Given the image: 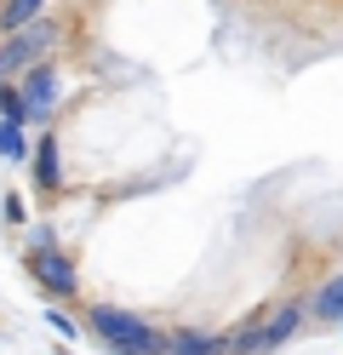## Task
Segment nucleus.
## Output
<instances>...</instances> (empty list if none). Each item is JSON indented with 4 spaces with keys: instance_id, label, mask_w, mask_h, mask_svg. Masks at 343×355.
<instances>
[{
    "instance_id": "20e7f679",
    "label": "nucleus",
    "mask_w": 343,
    "mask_h": 355,
    "mask_svg": "<svg viewBox=\"0 0 343 355\" xmlns=\"http://www.w3.org/2000/svg\"><path fill=\"white\" fill-rule=\"evenodd\" d=\"M58 46V24L52 17H35V24H23L6 35V46H0V75H23L29 63H46Z\"/></svg>"
},
{
    "instance_id": "423d86ee",
    "label": "nucleus",
    "mask_w": 343,
    "mask_h": 355,
    "mask_svg": "<svg viewBox=\"0 0 343 355\" xmlns=\"http://www.w3.org/2000/svg\"><path fill=\"white\" fill-rule=\"evenodd\" d=\"M29 155H35V189H40V195H58V184H63V166H58V138H52V132H40Z\"/></svg>"
},
{
    "instance_id": "f257e3e1",
    "label": "nucleus",
    "mask_w": 343,
    "mask_h": 355,
    "mask_svg": "<svg viewBox=\"0 0 343 355\" xmlns=\"http://www.w3.org/2000/svg\"><path fill=\"white\" fill-rule=\"evenodd\" d=\"M86 332L109 355H160V344H166V332H155L143 315H132L121 304H91L86 309Z\"/></svg>"
},
{
    "instance_id": "0eeeda50",
    "label": "nucleus",
    "mask_w": 343,
    "mask_h": 355,
    "mask_svg": "<svg viewBox=\"0 0 343 355\" xmlns=\"http://www.w3.org/2000/svg\"><path fill=\"white\" fill-rule=\"evenodd\" d=\"M229 344L218 338V332H177V338L160 344V355H223Z\"/></svg>"
},
{
    "instance_id": "6e6552de",
    "label": "nucleus",
    "mask_w": 343,
    "mask_h": 355,
    "mask_svg": "<svg viewBox=\"0 0 343 355\" xmlns=\"http://www.w3.org/2000/svg\"><path fill=\"white\" fill-rule=\"evenodd\" d=\"M35 17H46V0H0V35L35 24Z\"/></svg>"
},
{
    "instance_id": "f8f14e48",
    "label": "nucleus",
    "mask_w": 343,
    "mask_h": 355,
    "mask_svg": "<svg viewBox=\"0 0 343 355\" xmlns=\"http://www.w3.org/2000/svg\"><path fill=\"white\" fill-rule=\"evenodd\" d=\"M46 327H52V332H58V338H63V344H69V338H80V327H75V321H69V315H63V309H46Z\"/></svg>"
},
{
    "instance_id": "ddd939ff",
    "label": "nucleus",
    "mask_w": 343,
    "mask_h": 355,
    "mask_svg": "<svg viewBox=\"0 0 343 355\" xmlns=\"http://www.w3.org/2000/svg\"><path fill=\"white\" fill-rule=\"evenodd\" d=\"M0 212H6V224H23V195H6V207H0Z\"/></svg>"
},
{
    "instance_id": "9d476101",
    "label": "nucleus",
    "mask_w": 343,
    "mask_h": 355,
    "mask_svg": "<svg viewBox=\"0 0 343 355\" xmlns=\"http://www.w3.org/2000/svg\"><path fill=\"white\" fill-rule=\"evenodd\" d=\"M0 121H17L23 126V98H17V80L0 75Z\"/></svg>"
},
{
    "instance_id": "39448f33",
    "label": "nucleus",
    "mask_w": 343,
    "mask_h": 355,
    "mask_svg": "<svg viewBox=\"0 0 343 355\" xmlns=\"http://www.w3.org/2000/svg\"><path fill=\"white\" fill-rule=\"evenodd\" d=\"M292 327H297V309H281V315H269L263 327H252L246 338H235L229 349H235V355H263V349H274L281 338H292Z\"/></svg>"
},
{
    "instance_id": "f03ea898",
    "label": "nucleus",
    "mask_w": 343,
    "mask_h": 355,
    "mask_svg": "<svg viewBox=\"0 0 343 355\" xmlns=\"http://www.w3.org/2000/svg\"><path fill=\"white\" fill-rule=\"evenodd\" d=\"M23 263H29V281L40 286L46 298H75V293H80V270H75V258H69L58 241L29 247V252H23Z\"/></svg>"
},
{
    "instance_id": "1a4fd4ad",
    "label": "nucleus",
    "mask_w": 343,
    "mask_h": 355,
    "mask_svg": "<svg viewBox=\"0 0 343 355\" xmlns=\"http://www.w3.org/2000/svg\"><path fill=\"white\" fill-rule=\"evenodd\" d=\"M0 161H29V126L0 121Z\"/></svg>"
},
{
    "instance_id": "7ed1b4c3",
    "label": "nucleus",
    "mask_w": 343,
    "mask_h": 355,
    "mask_svg": "<svg viewBox=\"0 0 343 355\" xmlns=\"http://www.w3.org/2000/svg\"><path fill=\"white\" fill-rule=\"evenodd\" d=\"M17 80V98H23V126H52L58 115V92H63V80H58V63L46 58V63H29Z\"/></svg>"
},
{
    "instance_id": "9b49d317",
    "label": "nucleus",
    "mask_w": 343,
    "mask_h": 355,
    "mask_svg": "<svg viewBox=\"0 0 343 355\" xmlns=\"http://www.w3.org/2000/svg\"><path fill=\"white\" fill-rule=\"evenodd\" d=\"M315 309H320V315H326V321H343V281H332L326 293L315 298Z\"/></svg>"
}]
</instances>
